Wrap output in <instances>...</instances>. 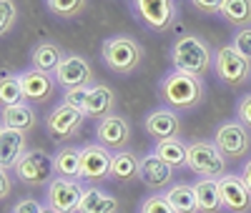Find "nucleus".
<instances>
[{
  "label": "nucleus",
  "instance_id": "obj_1",
  "mask_svg": "<svg viewBox=\"0 0 251 213\" xmlns=\"http://www.w3.org/2000/svg\"><path fill=\"white\" fill-rule=\"evenodd\" d=\"M206 93V85L201 78L194 75H186L178 71L166 73L158 83V95L166 103V108L171 111H191L203 100Z\"/></svg>",
  "mask_w": 251,
  "mask_h": 213
},
{
  "label": "nucleus",
  "instance_id": "obj_2",
  "mask_svg": "<svg viewBox=\"0 0 251 213\" xmlns=\"http://www.w3.org/2000/svg\"><path fill=\"white\" fill-rule=\"evenodd\" d=\"M171 63H174V71L201 78L203 73L211 71L214 55H211V48L199 35H181L176 38L171 48Z\"/></svg>",
  "mask_w": 251,
  "mask_h": 213
},
{
  "label": "nucleus",
  "instance_id": "obj_3",
  "mask_svg": "<svg viewBox=\"0 0 251 213\" xmlns=\"http://www.w3.org/2000/svg\"><path fill=\"white\" fill-rule=\"evenodd\" d=\"M103 63L118 75H131L143 60V48L131 35H113L103 40Z\"/></svg>",
  "mask_w": 251,
  "mask_h": 213
},
{
  "label": "nucleus",
  "instance_id": "obj_4",
  "mask_svg": "<svg viewBox=\"0 0 251 213\" xmlns=\"http://www.w3.org/2000/svg\"><path fill=\"white\" fill-rule=\"evenodd\" d=\"M186 168L196 173L199 178L221 181L226 176V156L211 141H196L188 145L186 153Z\"/></svg>",
  "mask_w": 251,
  "mask_h": 213
},
{
  "label": "nucleus",
  "instance_id": "obj_5",
  "mask_svg": "<svg viewBox=\"0 0 251 213\" xmlns=\"http://www.w3.org/2000/svg\"><path fill=\"white\" fill-rule=\"evenodd\" d=\"M15 176L23 181L25 186H50L58 176H55V161L50 153L40 151V148H33V151H28L23 158L18 161V166L13 168Z\"/></svg>",
  "mask_w": 251,
  "mask_h": 213
},
{
  "label": "nucleus",
  "instance_id": "obj_6",
  "mask_svg": "<svg viewBox=\"0 0 251 213\" xmlns=\"http://www.w3.org/2000/svg\"><path fill=\"white\" fill-rule=\"evenodd\" d=\"M214 73L219 75V80L239 88L251 78V63L244 55H239L234 46H224L214 53Z\"/></svg>",
  "mask_w": 251,
  "mask_h": 213
},
{
  "label": "nucleus",
  "instance_id": "obj_7",
  "mask_svg": "<svg viewBox=\"0 0 251 213\" xmlns=\"http://www.w3.org/2000/svg\"><path fill=\"white\" fill-rule=\"evenodd\" d=\"M214 145L226 158H241L251 148V133H249V128L241 125L239 120H226L216 128Z\"/></svg>",
  "mask_w": 251,
  "mask_h": 213
},
{
  "label": "nucleus",
  "instance_id": "obj_8",
  "mask_svg": "<svg viewBox=\"0 0 251 213\" xmlns=\"http://www.w3.org/2000/svg\"><path fill=\"white\" fill-rule=\"evenodd\" d=\"M53 75H55V83L60 85V88H66V91L91 88V83H93L91 63L83 55H75V53H68L66 58H63V63L58 66V71Z\"/></svg>",
  "mask_w": 251,
  "mask_h": 213
},
{
  "label": "nucleus",
  "instance_id": "obj_9",
  "mask_svg": "<svg viewBox=\"0 0 251 213\" xmlns=\"http://www.w3.org/2000/svg\"><path fill=\"white\" fill-rule=\"evenodd\" d=\"M96 141L103 148H108V151H116V153L126 151L128 143H131V125H128V120H126L123 116H116V113L106 116L96 125Z\"/></svg>",
  "mask_w": 251,
  "mask_h": 213
},
{
  "label": "nucleus",
  "instance_id": "obj_10",
  "mask_svg": "<svg viewBox=\"0 0 251 213\" xmlns=\"http://www.w3.org/2000/svg\"><path fill=\"white\" fill-rule=\"evenodd\" d=\"M133 10L151 30L158 33H166L176 20V3L171 0H136Z\"/></svg>",
  "mask_w": 251,
  "mask_h": 213
},
{
  "label": "nucleus",
  "instance_id": "obj_11",
  "mask_svg": "<svg viewBox=\"0 0 251 213\" xmlns=\"http://www.w3.org/2000/svg\"><path fill=\"white\" fill-rule=\"evenodd\" d=\"M111 166H113V156L100 143H86L80 148V178L86 181L111 178Z\"/></svg>",
  "mask_w": 251,
  "mask_h": 213
},
{
  "label": "nucleus",
  "instance_id": "obj_12",
  "mask_svg": "<svg viewBox=\"0 0 251 213\" xmlns=\"http://www.w3.org/2000/svg\"><path fill=\"white\" fill-rule=\"evenodd\" d=\"M83 190H86V188H83L78 181L60 178L58 176L48 186L46 198H48V206L55 208V211H60V213H78V206L83 201Z\"/></svg>",
  "mask_w": 251,
  "mask_h": 213
},
{
  "label": "nucleus",
  "instance_id": "obj_13",
  "mask_svg": "<svg viewBox=\"0 0 251 213\" xmlns=\"http://www.w3.org/2000/svg\"><path fill=\"white\" fill-rule=\"evenodd\" d=\"M83 120H86V113H83V111L71 108V105H66V103H60V105H55V108L48 113L46 125H48V133H50L53 138L63 141V138L75 136L80 128H83Z\"/></svg>",
  "mask_w": 251,
  "mask_h": 213
},
{
  "label": "nucleus",
  "instance_id": "obj_14",
  "mask_svg": "<svg viewBox=\"0 0 251 213\" xmlns=\"http://www.w3.org/2000/svg\"><path fill=\"white\" fill-rule=\"evenodd\" d=\"M143 128H146V133H149L156 143L174 141L181 133V118L171 108H156V111H151L149 116H146Z\"/></svg>",
  "mask_w": 251,
  "mask_h": 213
},
{
  "label": "nucleus",
  "instance_id": "obj_15",
  "mask_svg": "<svg viewBox=\"0 0 251 213\" xmlns=\"http://www.w3.org/2000/svg\"><path fill=\"white\" fill-rule=\"evenodd\" d=\"M219 190H221V203L226 211H231V213H249L251 211V190L246 188L241 176L226 173L219 181Z\"/></svg>",
  "mask_w": 251,
  "mask_h": 213
},
{
  "label": "nucleus",
  "instance_id": "obj_16",
  "mask_svg": "<svg viewBox=\"0 0 251 213\" xmlns=\"http://www.w3.org/2000/svg\"><path fill=\"white\" fill-rule=\"evenodd\" d=\"M18 78H20V88H23L25 100L46 103V100L53 98V91H55V75L43 73V71H35V68H28V71L20 73Z\"/></svg>",
  "mask_w": 251,
  "mask_h": 213
},
{
  "label": "nucleus",
  "instance_id": "obj_17",
  "mask_svg": "<svg viewBox=\"0 0 251 213\" xmlns=\"http://www.w3.org/2000/svg\"><path fill=\"white\" fill-rule=\"evenodd\" d=\"M174 176H176L174 168H171L169 163H163L158 156L149 153L146 158H141V173H138V178H141V183H143L146 188L161 190V188H166V186H171Z\"/></svg>",
  "mask_w": 251,
  "mask_h": 213
},
{
  "label": "nucleus",
  "instance_id": "obj_18",
  "mask_svg": "<svg viewBox=\"0 0 251 213\" xmlns=\"http://www.w3.org/2000/svg\"><path fill=\"white\" fill-rule=\"evenodd\" d=\"M25 151V133L15 131V128H0V166L3 170H10L18 166V161L23 158Z\"/></svg>",
  "mask_w": 251,
  "mask_h": 213
},
{
  "label": "nucleus",
  "instance_id": "obj_19",
  "mask_svg": "<svg viewBox=\"0 0 251 213\" xmlns=\"http://www.w3.org/2000/svg\"><path fill=\"white\" fill-rule=\"evenodd\" d=\"M113 105H116V95L108 85L103 83H96L91 85L88 91V105H86V118H98L103 120L106 116L113 113Z\"/></svg>",
  "mask_w": 251,
  "mask_h": 213
},
{
  "label": "nucleus",
  "instance_id": "obj_20",
  "mask_svg": "<svg viewBox=\"0 0 251 213\" xmlns=\"http://www.w3.org/2000/svg\"><path fill=\"white\" fill-rule=\"evenodd\" d=\"M63 58H66V55H63V48L58 46V43H50V40L38 43V46L33 48V53H30L33 68L43 71V73H55L58 66L63 63Z\"/></svg>",
  "mask_w": 251,
  "mask_h": 213
},
{
  "label": "nucleus",
  "instance_id": "obj_21",
  "mask_svg": "<svg viewBox=\"0 0 251 213\" xmlns=\"http://www.w3.org/2000/svg\"><path fill=\"white\" fill-rule=\"evenodd\" d=\"M78 213H118V198L100 188H86Z\"/></svg>",
  "mask_w": 251,
  "mask_h": 213
},
{
  "label": "nucleus",
  "instance_id": "obj_22",
  "mask_svg": "<svg viewBox=\"0 0 251 213\" xmlns=\"http://www.w3.org/2000/svg\"><path fill=\"white\" fill-rule=\"evenodd\" d=\"M194 190H196L201 213H219V211L224 208V203H221V190H219V181L199 178V181L194 183Z\"/></svg>",
  "mask_w": 251,
  "mask_h": 213
},
{
  "label": "nucleus",
  "instance_id": "obj_23",
  "mask_svg": "<svg viewBox=\"0 0 251 213\" xmlns=\"http://www.w3.org/2000/svg\"><path fill=\"white\" fill-rule=\"evenodd\" d=\"M55 161V176L60 178H80V148L73 145H63L53 156Z\"/></svg>",
  "mask_w": 251,
  "mask_h": 213
},
{
  "label": "nucleus",
  "instance_id": "obj_24",
  "mask_svg": "<svg viewBox=\"0 0 251 213\" xmlns=\"http://www.w3.org/2000/svg\"><path fill=\"white\" fill-rule=\"evenodd\" d=\"M166 198H169V203L176 208V213H201L196 190H194V186H188V183L171 186L169 190H166Z\"/></svg>",
  "mask_w": 251,
  "mask_h": 213
},
{
  "label": "nucleus",
  "instance_id": "obj_25",
  "mask_svg": "<svg viewBox=\"0 0 251 213\" xmlns=\"http://www.w3.org/2000/svg\"><path fill=\"white\" fill-rule=\"evenodd\" d=\"M141 173V158L131 151H121L113 153V166H111V178L121 181V183H128L133 178H138Z\"/></svg>",
  "mask_w": 251,
  "mask_h": 213
},
{
  "label": "nucleus",
  "instance_id": "obj_26",
  "mask_svg": "<svg viewBox=\"0 0 251 213\" xmlns=\"http://www.w3.org/2000/svg\"><path fill=\"white\" fill-rule=\"evenodd\" d=\"M226 23L236 25L239 30L251 25V0H221V13Z\"/></svg>",
  "mask_w": 251,
  "mask_h": 213
},
{
  "label": "nucleus",
  "instance_id": "obj_27",
  "mask_svg": "<svg viewBox=\"0 0 251 213\" xmlns=\"http://www.w3.org/2000/svg\"><path fill=\"white\" fill-rule=\"evenodd\" d=\"M3 125L5 128H15V131H30L35 125V111L28 103L20 105H10V108H3Z\"/></svg>",
  "mask_w": 251,
  "mask_h": 213
},
{
  "label": "nucleus",
  "instance_id": "obj_28",
  "mask_svg": "<svg viewBox=\"0 0 251 213\" xmlns=\"http://www.w3.org/2000/svg\"><path fill=\"white\" fill-rule=\"evenodd\" d=\"M186 153H188V145H183L178 138L174 141H161L153 148V156H158L163 163H169L171 168H181L186 166Z\"/></svg>",
  "mask_w": 251,
  "mask_h": 213
},
{
  "label": "nucleus",
  "instance_id": "obj_29",
  "mask_svg": "<svg viewBox=\"0 0 251 213\" xmlns=\"http://www.w3.org/2000/svg\"><path fill=\"white\" fill-rule=\"evenodd\" d=\"M23 100H25V95H23V88H20L18 75H3L0 78V103H3V108L20 105Z\"/></svg>",
  "mask_w": 251,
  "mask_h": 213
},
{
  "label": "nucleus",
  "instance_id": "obj_30",
  "mask_svg": "<svg viewBox=\"0 0 251 213\" xmlns=\"http://www.w3.org/2000/svg\"><path fill=\"white\" fill-rule=\"evenodd\" d=\"M46 8L58 18H78L88 10V3L86 0H48Z\"/></svg>",
  "mask_w": 251,
  "mask_h": 213
},
{
  "label": "nucleus",
  "instance_id": "obj_31",
  "mask_svg": "<svg viewBox=\"0 0 251 213\" xmlns=\"http://www.w3.org/2000/svg\"><path fill=\"white\" fill-rule=\"evenodd\" d=\"M141 213H176V208L166 196H149L141 203Z\"/></svg>",
  "mask_w": 251,
  "mask_h": 213
},
{
  "label": "nucleus",
  "instance_id": "obj_32",
  "mask_svg": "<svg viewBox=\"0 0 251 213\" xmlns=\"http://www.w3.org/2000/svg\"><path fill=\"white\" fill-rule=\"evenodd\" d=\"M88 91L91 88H75V91H66L63 93V103L71 105V108H78L86 113V105H88Z\"/></svg>",
  "mask_w": 251,
  "mask_h": 213
},
{
  "label": "nucleus",
  "instance_id": "obj_33",
  "mask_svg": "<svg viewBox=\"0 0 251 213\" xmlns=\"http://www.w3.org/2000/svg\"><path fill=\"white\" fill-rule=\"evenodd\" d=\"M15 15H18V8L15 3H10V0H3L0 3V33H10L13 23H15Z\"/></svg>",
  "mask_w": 251,
  "mask_h": 213
},
{
  "label": "nucleus",
  "instance_id": "obj_34",
  "mask_svg": "<svg viewBox=\"0 0 251 213\" xmlns=\"http://www.w3.org/2000/svg\"><path fill=\"white\" fill-rule=\"evenodd\" d=\"M234 50L239 53V55H244L249 63H251V28H244V30H239L236 35H234Z\"/></svg>",
  "mask_w": 251,
  "mask_h": 213
},
{
  "label": "nucleus",
  "instance_id": "obj_35",
  "mask_svg": "<svg viewBox=\"0 0 251 213\" xmlns=\"http://www.w3.org/2000/svg\"><path fill=\"white\" fill-rule=\"evenodd\" d=\"M236 120L251 131V93L239 98V103H236Z\"/></svg>",
  "mask_w": 251,
  "mask_h": 213
},
{
  "label": "nucleus",
  "instance_id": "obj_36",
  "mask_svg": "<svg viewBox=\"0 0 251 213\" xmlns=\"http://www.w3.org/2000/svg\"><path fill=\"white\" fill-rule=\"evenodd\" d=\"M194 10L203 13V15H214V13H221V3L219 0H194Z\"/></svg>",
  "mask_w": 251,
  "mask_h": 213
},
{
  "label": "nucleus",
  "instance_id": "obj_37",
  "mask_svg": "<svg viewBox=\"0 0 251 213\" xmlns=\"http://www.w3.org/2000/svg\"><path fill=\"white\" fill-rule=\"evenodd\" d=\"M43 211V206H40L35 198H23V201H18L13 213H40Z\"/></svg>",
  "mask_w": 251,
  "mask_h": 213
},
{
  "label": "nucleus",
  "instance_id": "obj_38",
  "mask_svg": "<svg viewBox=\"0 0 251 213\" xmlns=\"http://www.w3.org/2000/svg\"><path fill=\"white\" fill-rule=\"evenodd\" d=\"M8 193H10V176H8V170H3L0 173V198H8Z\"/></svg>",
  "mask_w": 251,
  "mask_h": 213
},
{
  "label": "nucleus",
  "instance_id": "obj_39",
  "mask_svg": "<svg viewBox=\"0 0 251 213\" xmlns=\"http://www.w3.org/2000/svg\"><path fill=\"white\" fill-rule=\"evenodd\" d=\"M241 181L246 183V188L251 190V161H246L244 163V168H241Z\"/></svg>",
  "mask_w": 251,
  "mask_h": 213
},
{
  "label": "nucleus",
  "instance_id": "obj_40",
  "mask_svg": "<svg viewBox=\"0 0 251 213\" xmlns=\"http://www.w3.org/2000/svg\"><path fill=\"white\" fill-rule=\"evenodd\" d=\"M40 213H60V211H55V208H50V206H46L43 211H40Z\"/></svg>",
  "mask_w": 251,
  "mask_h": 213
}]
</instances>
